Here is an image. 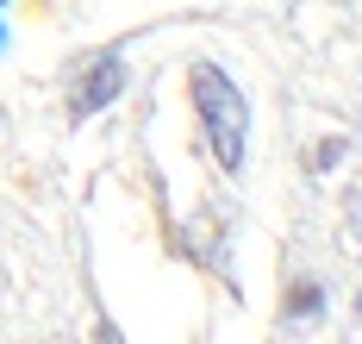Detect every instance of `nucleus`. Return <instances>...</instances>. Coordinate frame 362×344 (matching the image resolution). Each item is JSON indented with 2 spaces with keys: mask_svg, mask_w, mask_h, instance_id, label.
<instances>
[{
  "mask_svg": "<svg viewBox=\"0 0 362 344\" xmlns=\"http://www.w3.org/2000/svg\"><path fill=\"white\" fill-rule=\"evenodd\" d=\"M187 88H194V107H200V125L213 138L218 169H244V125H250V107L244 94L231 88V76L218 63H194L187 69Z\"/></svg>",
  "mask_w": 362,
  "mask_h": 344,
  "instance_id": "obj_1",
  "label": "nucleus"
},
{
  "mask_svg": "<svg viewBox=\"0 0 362 344\" xmlns=\"http://www.w3.org/2000/svg\"><path fill=\"white\" fill-rule=\"evenodd\" d=\"M119 88H125V63H119V57H107V63H94V69H88V76L75 81V119H88L94 113V107H107L112 94H119Z\"/></svg>",
  "mask_w": 362,
  "mask_h": 344,
  "instance_id": "obj_2",
  "label": "nucleus"
},
{
  "mask_svg": "<svg viewBox=\"0 0 362 344\" xmlns=\"http://www.w3.org/2000/svg\"><path fill=\"white\" fill-rule=\"evenodd\" d=\"M0 50H6V25H0Z\"/></svg>",
  "mask_w": 362,
  "mask_h": 344,
  "instance_id": "obj_3",
  "label": "nucleus"
},
{
  "mask_svg": "<svg viewBox=\"0 0 362 344\" xmlns=\"http://www.w3.org/2000/svg\"><path fill=\"white\" fill-rule=\"evenodd\" d=\"M0 6H6V0H0Z\"/></svg>",
  "mask_w": 362,
  "mask_h": 344,
  "instance_id": "obj_4",
  "label": "nucleus"
}]
</instances>
